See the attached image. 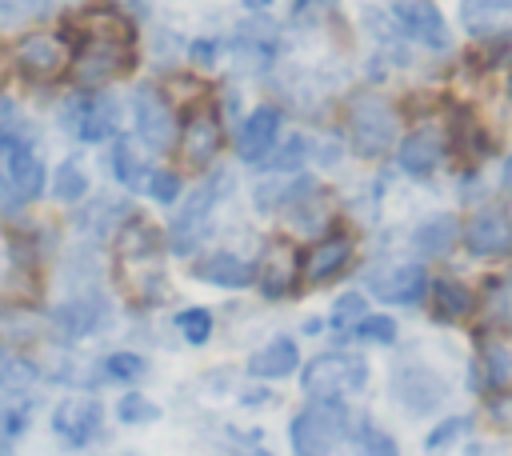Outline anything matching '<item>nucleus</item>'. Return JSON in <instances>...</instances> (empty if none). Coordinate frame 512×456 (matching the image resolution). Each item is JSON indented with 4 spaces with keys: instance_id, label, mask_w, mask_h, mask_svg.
Returning a JSON list of instances; mask_svg holds the SVG:
<instances>
[{
    "instance_id": "obj_16",
    "label": "nucleus",
    "mask_w": 512,
    "mask_h": 456,
    "mask_svg": "<svg viewBox=\"0 0 512 456\" xmlns=\"http://www.w3.org/2000/svg\"><path fill=\"white\" fill-rule=\"evenodd\" d=\"M368 292L388 300V304H420L428 292V272L424 264H388L364 276Z\"/></svg>"
},
{
    "instance_id": "obj_17",
    "label": "nucleus",
    "mask_w": 512,
    "mask_h": 456,
    "mask_svg": "<svg viewBox=\"0 0 512 456\" xmlns=\"http://www.w3.org/2000/svg\"><path fill=\"white\" fill-rule=\"evenodd\" d=\"M48 336V324H44V308H36L32 300L24 296H8L0 300V344L4 348H20L28 352L36 340Z\"/></svg>"
},
{
    "instance_id": "obj_43",
    "label": "nucleus",
    "mask_w": 512,
    "mask_h": 456,
    "mask_svg": "<svg viewBox=\"0 0 512 456\" xmlns=\"http://www.w3.org/2000/svg\"><path fill=\"white\" fill-rule=\"evenodd\" d=\"M488 416L500 424V428H508L512 432V392H504V396H496L492 404H488Z\"/></svg>"
},
{
    "instance_id": "obj_6",
    "label": "nucleus",
    "mask_w": 512,
    "mask_h": 456,
    "mask_svg": "<svg viewBox=\"0 0 512 456\" xmlns=\"http://www.w3.org/2000/svg\"><path fill=\"white\" fill-rule=\"evenodd\" d=\"M60 128L80 144H104L120 128V104L100 88H76L60 104Z\"/></svg>"
},
{
    "instance_id": "obj_37",
    "label": "nucleus",
    "mask_w": 512,
    "mask_h": 456,
    "mask_svg": "<svg viewBox=\"0 0 512 456\" xmlns=\"http://www.w3.org/2000/svg\"><path fill=\"white\" fill-rule=\"evenodd\" d=\"M116 420L128 424V428H144V424H156L160 420V404L144 392H124L116 400Z\"/></svg>"
},
{
    "instance_id": "obj_3",
    "label": "nucleus",
    "mask_w": 512,
    "mask_h": 456,
    "mask_svg": "<svg viewBox=\"0 0 512 456\" xmlns=\"http://www.w3.org/2000/svg\"><path fill=\"white\" fill-rule=\"evenodd\" d=\"M44 324H48V336H56L60 344H80L88 336H100L112 324V300L104 296V288L64 292L56 304L44 308Z\"/></svg>"
},
{
    "instance_id": "obj_35",
    "label": "nucleus",
    "mask_w": 512,
    "mask_h": 456,
    "mask_svg": "<svg viewBox=\"0 0 512 456\" xmlns=\"http://www.w3.org/2000/svg\"><path fill=\"white\" fill-rule=\"evenodd\" d=\"M344 436H352V444L364 452V456H400V448H396V440L380 428V424H372L368 416H360V420H348V432Z\"/></svg>"
},
{
    "instance_id": "obj_20",
    "label": "nucleus",
    "mask_w": 512,
    "mask_h": 456,
    "mask_svg": "<svg viewBox=\"0 0 512 456\" xmlns=\"http://www.w3.org/2000/svg\"><path fill=\"white\" fill-rule=\"evenodd\" d=\"M460 240H464V248H468L472 256H480V260L508 256V252H512V220H508L504 212L484 208V212H476V216L464 224Z\"/></svg>"
},
{
    "instance_id": "obj_27",
    "label": "nucleus",
    "mask_w": 512,
    "mask_h": 456,
    "mask_svg": "<svg viewBox=\"0 0 512 456\" xmlns=\"http://www.w3.org/2000/svg\"><path fill=\"white\" fill-rule=\"evenodd\" d=\"M348 264H352V240H348V236H328V240H320V244L308 252L304 276H308L312 284H328V280H336Z\"/></svg>"
},
{
    "instance_id": "obj_30",
    "label": "nucleus",
    "mask_w": 512,
    "mask_h": 456,
    "mask_svg": "<svg viewBox=\"0 0 512 456\" xmlns=\"http://www.w3.org/2000/svg\"><path fill=\"white\" fill-rule=\"evenodd\" d=\"M108 172H112V180H116L120 188H128V192H140V188H144V180H148V164H144V156L136 152V144H132L128 136H112V148H108Z\"/></svg>"
},
{
    "instance_id": "obj_49",
    "label": "nucleus",
    "mask_w": 512,
    "mask_h": 456,
    "mask_svg": "<svg viewBox=\"0 0 512 456\" xmlns=\"http://www.w3.org/2000/svg\"><path fill=\"white\" fill-rule=\"evenodd\" d=\"M0 456H16V444H8V440H0Z\"/></svg>"
},
{
    "instance_id": "obj_42",
    "label": "nucleus",
    "mask_w": 512,
    "mask_h": 456,
    "mask_svg": "<svg viewBox=\"0 0 512 456\" xmlns=\"http://www.w3.org/2000/svg\"><path fill=\"white\" fill-rule=\"evenodd\" d=\"M360 316H364V296L348 292V296H340V300L332 304V316H328V324H332L336 332H348V328H352Z\"/></svg>"
},
{
    "instance_id": "obj_1",
    "label": "nucleus",
    "mask_w": 512,
    "mask_h": 456,
    "mask_svg": "<svg viewBox=\"0 0 512 456\" xmlns=\"http://www.w3.org/2000/svg\"><path fill=\"white\" fill-rule=\"evenodd\" d=\"M68 32L76 40L72 64H68L76 88H100L136 64V52H132L136 28L116 4L84 8L80 16L68 20Z\"/></svg>"
},
{
    "instance_id": "obj_11",
    "label": "nucleus",
    "mask_w": 512,
    "mask_h": 456,
    "mask_svg": "<svg viewBox=\"0 0 512 456\" xmlns=\"http://www.w3.org/2000/svg\"><path fill=\"white\" fill-rule=\"evenodd\" d=\"M392 396H396V404H400L404 412H412V416H432V412L444 404V396H448V380H444L432 364L408 360V364H400V368L392 372Z\"/></svg>"
},
{
    "instance_id": "obj_15",
    "label": "nucleus",
    "mask_w": 512,
    "mask_h": 456,
    "mask_svg": "<svg viewBox=\"0 0 512 456\" xmlns=\"http://www.w3.org/2000/svg\"><path fill=\"white\" fill-rule=\"evenodd\" d=\"M392 16H396V28L408 40H416V44H424L432 52H448V44H452L448 24H444V16L428 0H396L392 4Z\"/></svg>"
},
{
    "instance_id": "obj_28",
    "label": "nucleus",
    "mask_w": 512,
    "mask_h": 456,
    "mask_svg": "<svg viewBox=\"0 0 512 456\" xmlns=\"http://www.w3.org/2000/svg\"><path fill=\"white\" fill-rule=\"evenodd\" d=\"M456 236H460L456 216H452V212H436V216H428V220H420V224L412 228V248H416V256L436 260V256H448V252H452Z\"/></svg>"
},
{
    "instance_id": "obj_45",
    "label": "nucleus",
    "mask_w": 512,
    "mask_h": 456,
    "mask_svg": "<svg viewBox=\"0 0 512 456\" xmlns=\"http://www.w3.org/2000/svg\"><path fill=\"white\" fill-rule=\"evenodd\" d=\"M500 184H504V188H508V192H512V156H508V160H504V176H500Z\"/></svg>"
},
{
    "instance_id": "obj_24",
    "label": "nucleus",
    "mask_w": 512,
    "mask_h": 456,
    "mask_svg": "<svg viewBox=\"0 0 512 456\" xmlns=\"http://www.w3.org/2000/svg\"><path fill=\"white\" fill-rule=\"evenodd\" d=\"M476 388H512V336L488 332L476 356Z\"/></svg>"
},
{
    "instance_id": "obj_40",
    "label": "nucleus",
    "mask_w": 512,
    "mask_h": 456,
    "mask_svg": "<svg viewBox=\"0 0 512 456\" xmlns=\"http://www.w3.org/2000/svg\"><path fill=\"white\" fill-rule=\"evenodd\" d=\"M144 192H148L156 204H176V200H180V176H176L172 168H148Z\"/></svg>"
},
{
    "instance_id": "obj_4",
    "label": "nucleus",
    "mask_w": 512,
    "mask_h": 456,
    "mask_svg": "<svg viewBox=\"0 0 512 456\" xmlns=\"http://www.w3.org/2000/svg\"><path fill=\"white\" fill-rule=\"evenodd\" d=\"M68 64H72V44L60 32L32 28L24 36H16L8 48V68L24 84H56L68 72Z\"/></svg>"
},
{
    "instance_id": "obj_14",
    "label": "nucleus",
    "mask_w": 512,
    "mask_h": 456,
    "mask_svg": "<svg viewBox=\"0 0 512 456\" xmlns=\"http://www.w3.org/2000/svg\"><path fill=\"white\" fill-rule=\"evenodd\" d=\"M0 184L12 192V200H20L24 208H32L44 192H48V168L44 160L36 156V148H16L4 156V168H0Z\"/></svg>"
},
{
    "instance_id": "obj_10",
    "label": "nucleus",
    "mask_w": 512,
    "mask_h": 456,
    "mask_svg": "<svg viewBox=\"0 0 512 456\" xmlns=\"http://www.w3.org/2000/svg\"><path fill=\"white\" fill-rule=\"evenodd\" d=\"M48 428H52V436H56L60 448L84 452V448L96 444L100 432H104V408H100L96 396H80V392H76V396H64V400L52 408Z\"/></svg>"
},
{
    "instance_id": "obj_8",
    "label": "nucleus",
    "mask_w": 512,
    "mask_h": 456,
    "mask_svg": "<svg viewBox=\"0 0 512 456\" xmlns=\"http://www.w3.org/2000/svg\"><path fill=\"white\" fill-rule=\"evenodd\" d=\"M300 384L312 400H336V396L360 392L368 384V364L356 352H320L304 364Z\"/></svg>"
},
{
    "instance_id": "obj_34",
    "label": "nucleus",
    "mask_w": 512,
    "mask_h": 456,
    "mask_svg": "<svg viewBox=\"0 0 512 456\" xmlns=\"http://www.w3.org/2000/svg\"><path fill=\"white\" fill-rule=\"evenodd\" d=\"M432 292H436V320L456 324V320H464V316L476 308V296H472L460 280H440Z\"/></svg>"
},
{
    "instance_id": "obj_29",
    "label": "nucleus",
    "mask_w": 512,
    "mask_h": 456,
    "mask_svg": "<svg viewBox=\"0 0 512 456\" xmlns=\"http://www.w3.org/2000/svg\"><path fill=\"white\" fill-rule=\"evenodd\" d=\"M88 188H92V180H88V168H84L80 156H64V160L52 168V176H48V196H52L56 204H64V208L80 204V200L88 196Z\"/></svg>"
},
{
    "instance_id": "obj_2",
    "label": "nucleus",
    "mask_w": 512,
    "mask_h": 456,
    "mask_svg": "<svg viewBox=\"0 0 512 456\" xmlns=\"http://www.w3.org/2000/svg\"><path fill=\"white\" fill-rule=\"evenodd\" d=\"M228 188H232V176H228L224 168H212V172L192 188V196H188V200L172 212V220H168V252L192 256V252L204 244V236L212 232V216H216L220 200L228 196Z\"/></svg>"
},
{
    "instance_id": "obj_18",
    "label": "nucleus",
    "mask_w": 512,
    "mask_h": 456,
    "mask_svg": "<svg viewBox=\"0 0 512 456\" xmlns=\"http://www.w3.org/2000/svg\"><path fill=\"white\" fill-rule=\"evenodd\" d=\"M280 124H284V112H280V108H272V104L252 108V112L244 116L240 132H236V152H240V160H244V164H260V160L272 152V144L280 140Z\"/></svg>"
},
{
    "instance_id": "obj_12",
    "label": "nucleus",
    "mask_w": 512,
    "mask_h": 456,
    "mask_svg": "<svg viewBox=\"0 0 512 456\" xmlns=\"http://www.w3.org/2000/svg\"><path fill=\"white\" fill-rule=\"evenodd\" d=\"M128 216H136V208L124 196H84L80 204H72V232L76 240L100 244V240H112Z\"/></svg>"
},
{
    "instance_id": "obj_23",
    "label": "nucleus",
    "mask_w": 512,
    "mask_h": 456,
    "mask_svg": "<svg viewBox=\"0 0 512 456\" xmlns=\"http://www.w3.org/2000/svg\"><path fill=\"white\" fill-rule=\"evenodd\" d=\"M292 280H296V252L288 244H268L264 260L256 264V280L260 284V296L264 300H280L292 292Z\"/></svg>"
},
{
    "instance_id": "obj_22",
    "label": "nucleus",
    "mask_w": 512,
    "mask_h": 456,
    "mask_svg": "<svg viewBox=\"0 0 512 456\" xmlns=\"http://www.w3.org/2000/svg\"><path fill=\"white\" fill-rule=\"evenodd\" d=\"M396 160H400V168H404L408 176H428V172H436V164L444 160V136H440V128L424 124V128H416L412 136H404L400 148H396Z\"/></svg>"
},
{
    "instance_id": "obj_48",
    "label": "nucleus",
    "mask_w": 512,
    "mask_h": 456,
    "mask_svg": "<svg viewBox=\"0 0 512 456\" xmlns=\"http://www.w3.org/2000/svg\"><path fill=\"white\" fill-rule=\"evenodd\" d=\"M128 8L132 12H148V0H128Z\"/></svg>"
},
{
    "instance_id": "obj_44",
    "label": "nucleus",
    "mask_w": 512,
    "mask_h": 456,
    "mask_svg": "<svg viewBox=\"0 0 512 456\" xmlns=\"http://www.w3.org/2000/svg\"><path fill=\"white\" fill-rule=\"evenodd\" d=\"M216 52H220V44H216V40H192V44H188V56H192L196 64H204V68H208V64H216Z\"/></svg>"
},
{
    "instance_id": "obj_31",
    "label": "nucleus",
    "mask_w": 512,
    "mask_h": 456,
    "mask_svg": "<svg viewBox=\"0 0 512 456\" xmlns=\"http://www.w3.org/2000/svg\"><path fill=\"white\" fill-rule=\"evenodd\" d=\"M40 364L20 352V348H4L0 344V396H12V392H32L40 384Z\"/></svg>"
},
{
    "instance_id": "obj_46",
    "label": "nucleus",
    "mask_w": 512,
    "mask_h": 456,
    "mask_svg": "<svg viewBox=\"0 0 512 456\" xmlns=\"http://www.w3.org/2000/svg\"><path fill=\"white\" fill-rule=\"evenodd\" d=\"M268 4H272V0H244V8H248V12H264Z\"/></svg>"
},
{
    "instance_id": "obj_9",
    "label": "nucleus",
    "mask_w": 512,
    "mask_h": 456,
    "mask_svg": "<svg viewBox=\"0 0 512 456\" xmlns=\"http://www.w3.org/2000/svg\"><path fill=\"white\" fill-rule=\"evenodd\" d=\"M132 124H136V140L148 152H172L176 148V132H180L176 108L156 84L132 88Z\"/></svg>"
},
{
    "instance_id": "obj_32",
    "label": "nucleus",
    "mask_w": 512,
    "mask_h": 456,
    "mask_svg": "<svg viewBox=\"0 0 512 456\" xmlns=\"http://www.w3.org/2000/svg\"><path fill=\"white\" fill-rule=\"evenodd\" d=\"M96 372H100V384H140L148 376V356L132 352V348H120V352H108L96 360Z\"/></svg>"
},
{
    "instance_id": "obj_36",
    "label": "nucleus",
    "mask_w": 512,
    "mask_h": 456,
    "mask_svg": "<svg viewBox=\"0 0 512 456\" xmlns=\"http://www.w3.org/2000/svg\"><path fill=\"white\" fill-rule=\"evenodd\" d=\"M172 328L180 332V340H184V344L200 348V344H208V340H212V328H216V320H212V312H208V308H200V304H188V308H180V312L172 316Z\"/></svg>"
},
{
    "instance_id": "obj_39",
    "label": "nucleus",
    "mask_w": 512,
    "mask_h": 456,
    "mask_svg": "<svg viewBox=\"0 0 512 456\" xmlns=\"http://www.w3.org/2000/svg\"><path fill=\"white\" fill-rule=\"evenodd\" d=\"M344 336L352 340H364V344H396V320L392 316H360Z\"/></svg>"
},
{
    "instance_id": "obj_5",
    "label": "nucleus",
    "mask_w": 512,
    "mask_h": 456,
    "mask_svg": "<svg viewBox=\"0 0 512 456\" xmlns=\"http://www.w3.org/2000/svg\"><path fill=\"white\" fill-rule=\"evenodd\" d=\"M396 132H400V124H396V112L384 96L356 92L348 100V148L356 156H364V160L384 156L396 144Z\"/></svg>"
},
{
    "instance_id": "obj_47",
    "label": "nucleus",
    "mask_w": 512,
    "mask_h": 456,
    "mask_svg": "<svg viewBox=\"0 0 512 456\" xmlns=\"http://www.w3.org/2000/svg\"><path fill=\"white\" fill-rule=\"evenodd\" d=\"M4 276H8V256H4V236H0V284H4Z\"/></svg>"
},
{
    "instance_id": "obj_7",
    "label": "nucleus",
    "mask_w": 512,
    "mask_h": 456,
    "mask_svg": "<svg viewBox=\"0 0 512 456\" xmlns=\"http://www.w3.org/2000/svg\"><path fill=\"white\" fill-rule=\"evenodd\" d=\"M344 432H348V412L336 400H308L288 424V444L296 456H332Z\"/></svg>"
},
{
    "instance_id": "obj_13",
    "label": "nucleus",
    "mask_w": 512,
    "mask_h": 456,
    "mask_svg": "<svg viewBox=\"0 0 512 456\" xmlns=\"http://www.w3.org/2000/svg\"><path fill=\"white\" fill-rule=\"evenodd\" d=\"M176 148H180V160L188 168H208L220 148H224V124L212 108H192L188 120L180 124L176 132Z\"/></svg>"
},
{
    "instance_id": "obj_33",
    "label": "nucleus",
    "mask_w": 512,
    "mask_h": 456,
    "mask_svg": "<svg viewBox=\"0 0 512 456\" xmlns=\"http://www.w3.org/2000/svg\"><path fill=\"white\" fill-rule=\"evenodd\" d=\"M32 416H36V396H32V392L0 396V440L16 444L20 436H28Z\"/></svg>"
},
{
    "instance_id": "obj_38",
    "label": "nucleus",
    "mask_w": 512,
    "mask_h": 456,
    "mask_svg": "<svg viewBox=\"0 0 512 456\" xmlns=\"http://www.w3.org/2000/svg\"><path fill=\"white\" fill-rule=\"evenodd\" d=\"M304 156H308L304 136H288L284 144H272V152L260 160V168L264 172H296L304 164Z\"/></svg>"
},
{
    "instance_id": "obj_41",
    "label": "nucleus",
    "mask_w": 512,
    "mask_h": 456,
    "mask_svg": "<svg viewBox=\"0 0 512 456\" xmlns=\"http://www.w3.org/2000/svg\"><path fill=\"white\" fill-rule=\"evenodd\" d=\"M468 424H472L468 416H448L444 424H436V428L428 432V440H424V448H428V452H444L448 444H456V440H460V436L468 432Z\"/></svg>"
},
{
    "instance_id": "obj_21",
    "label": "nucleus",
    "mask_w": 512,
    "mask_h": 456,
    "mask_svg": "<svg viewBox=\"0 0 512 456\" xmlns=\"http://www.w3.org/2000/svg\"><path fill=\"white\" fill-rule=\"evenodd\" d=\"M188 272H192L196 280L212 284V288H232V292H236V288H248V284L256 280V264H248L244 256H236V252H228V248L192 260Z\"/></svg>"
},
{
    "instance_id": "obj_19",
    "label": "nucleus",
    "mask_w": 512,
    "mask_h": 456,
    "mask_svg": "<svg viewBox=\"0 0 512 456\" xmlns=\"http://www.w3.org/2000/svg\"><path fill=\"white\" fill-rule=\"evenodd\" d=\"M56 280L64 292H88V288H100L104 280V260H100V248L92 240H76L72 248H64L56 256Z\"/></svg>"
},
{
    "instance_id": "obj_26",
    "label": "nucleus",
    "mask_w": 512,
    "mask_h": 456,
    "mask_svg": "<svg viewBox=\"0 0 512 456\" xmlns=\"http://www.w3.org/2000/svg\"><path fill=\"white\" fill-rule=\"evenodd\" d=\"M296 364H300L296 340L292 336H272L268 344H260L248 356V376H256V380H284L288 372H296Z\"/></svg>"
},
{
    "instance_id": "obj_25",
    "label": "nucleus",
    "mask_w": 512,
    "mask_h": 456,
    "mask_svg": "<svg viewBox=\"0 0 512 456\" xmlns=\"http://www.w3.org/2000/svg\"><path fill=\"white\" fill-rule=\"evenodd\" d=\"M460 20L468 36H504L512 32V0H460Z\"/></svg>"
}]
</instances>
